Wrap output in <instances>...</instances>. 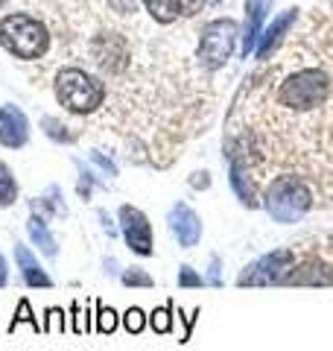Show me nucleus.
Returning a JSON list of instances; mask_svg holds the SVG:
<instances>
[{"label":"nucleus","instance_id":"obj_1","mask_svg":"<svg viewBox=\"0 0 333 351\" xmlns=\"http://www.w3.org/2000/svg\"><path fill=\"white\" fill-rule=\"evenodd\" d=\"M313 202H316L313 188H310L307 179L298 173L275 176L260 191V205L266 208V214L281 226H293L298 219H304L307 211L313 208Z\"/></svg>","mask_w":333,"mask_h":351},{"label":"nucleus","instance_id":"obj_2","mask_svg":"<svg viewBox=\"0 0 333 351\" xmlns=\"http://www.w3.org/2000/svg\"><path fill=\"white\" fill-rule=\"evenodd\" d=\"M106 82L82 68H62L56 73V100L73 114H94L106 103Z\"/></svg>","mask_w":333,"mask_h":351},{"label":"nucleus","instance_id":"obj_3","mask_svg":"<svg viewBox=\"0 0 333 351\" xmlns=\"http://www.w3.org/2000/svg\"><path fill=\"white\" fill-rule=\"evenodd\" d=\"M0 44H3L12 56L24 59V62H32V59H41L44 53H47L50 32L38 18L15 12V15L0 21Z\"/></svg>","mask_w":333,"mask_h":351},{"label":"nucleus","instance_id":"obj_4","mask_svg":"<svg viewBox=\"0 0 333 351\" xmlns=\"http://www.w3.org/2000/svg\"><path fill=\"white\" fill-rule=\"evenodd\" d=\"M234 44H237L234 21L219 18V21L205 24L202 38H199V62H202V68H208V71L222 68V64L231 59V53H234Z\"/></svg>","mask_w":333,"mask_h":351},{"label":"nucleus","instance_id":"obj_5","mask_svg":"<svg viewBox=\"0 0 333 351\" xmlns=\"http://www.w3.org/2000/svg\"><path fill=\"white\" fill-rule=\"evenodd\" d=\"M298 252L295 249H275L269 255L258 258L240 272L237 284L240 287H269V284H284V278L290 276V269L295 267Z\"/></svg>","mask_w":333,"mask_h":351},{"label":"nucleus","instance_id":"obj_6","mask_svg":"<svg viewBox=\"0 0 333 351\" xmlns=\"http://www.w3.org/2000/svg\"><path fill=\"white\" fill-rule=\"evenodd\" d=\"M120 234H123L126 246L135 252L140 258H149L155 246H152V226H149V217L140 211L135 205H120Z\"/></svg>","mask_w":333,"mask_h":351},{"label":"nucleus","instance_id":"obj_7","mask_svg":"<svg viewBox=\"0 0 333 351\" xmlns=\"http://www.w3.org/2000/svg\"><path fill=\"white\" fill-rule=\"evenodd\" d=\"M166 223H170V232L175 234L182 249H193L202 240V219L187 202H175L166 214Z\"/></svg>","mask_w":333,"mask_h":351},{"label":"nucleus","instance_id":"obj_8","mask_svg":"<svg viewBox=\"0 0 333 351\" xmlns=\"http://www.w3.org/2000/svg\"><path fill=\"white\" fill-rule=\"evenodd\" d=\"M29 138V123L18 106H3L0 108V144L9 149L24 147Z\"/></svg>","mask_w":333,"mask_h":351},{"label":"nucleus","instance_id":"obj_9","mask_svg":"<svg viewBox=\"0 0 333 351\" xmlns=\"http://www.w3.org/2000/svg\"><path fill=\"white\" fill-rule=\"evenodd\" d=\"M295 18H298V9H286L284 15H278L269 27H266V32L260 36V41H258V47H254V53H258V59L260 62H266L275 53V47H278V41L284 38V32H290V27L295 24Z\"/></svg>","mask_w":333,"mask_h":351},{"label":"nucleus","instance_id":"obj_10","mask_svg":"<svg viewBox=\"0 0 333 351\" xmlns=\"http://www.w3.org/2000/svg\"><path fill=\"white\" fill-rule=\"evenodd\" d=\"M266 12H269V0H246V29H243V47H240L246 59L260 41V24Z\"/></svg>","mask_w":333,"mask_h":351},{"label":"nucleus","instance_id":"obj_11","mask_svg":"<svg viewBox=\"0 0 333 351\" xmlns=\"http://www.w3.org/2000/svg\"><path fill=\"white\" fill-rule=\"evenodd\" d=\"M15 261L21 267V276H24L27 287H41V290H50L53 287V278L41 269V263L36 261V255L24 246V243H15Z\"/></svg>","mask_w":333,"mask_h":351},{"label":"nucleus","instance_id":"obj_12","mask_svg":"<svg viewBox=\"0 0 333 351\" xmlns=\"http://www.w3.org/2000/svg\"><path fill=\"white\" fill-rule=\"evenodd\" d=\"M228 173H231V188H234L240 205L246 208H258L260 205V191H258V179L249 173L237 167V164H228Z\"/></svg>","mask_w":333,"mask_h":351},{"label":"nucleus","instance_id":"obj_13","mask_svg":"<svg viewBox=\"0 0 333 351\" xmlns=\"http://www.w3.org/2000/svg\"><path fill=\"white\" fill-rule=\"evenodd\" d=\"M27 232H29V240L36 243L44 255L47 258H56L59 255V246H56V237L50 234V228H47V219H44L41 214L32 211L29 219H27Z\"/></svg>","mask_w":333,"mask_h":351},{"label":"nucleus","instance_id":"obj_14","mask_svg":"<svg viewBox=\"0 0 333 351\" xmlns=\"http://www.w3.org/2000/svg\"><path fill=\"white\" fill-rule=\"evenodd\" d=\"M143 6L158 24H173L182 15V0H143Z\"/></svg>","mask_w":333,"mask_h":351},{"label":"nucleus","instance_id":"obj_15","mask_svg":"<svg viewBox=\"0 0 333 351\" xmlns=\"http://www.w3.org/2000/svg\"><path fill=\"white\" fill-rule=\"evenodd\" d=\"M175 304H173V299L166 302L164 307H155V311L149 313V328L155 334H170L173 331V319H175Z\"/></svg>","mask_w":333,"mask_h":351},{"label":"nucleus","instance_id":"obj_16","mask_svg":"<svg viewBox=\"0 0 333 351\" xmlns=\"http://www.w3.org/2000/svg\"><path fill=\"white\" fill-rule=\"evenodd\" d=\"M15 199H18V182H15L12 170L0 161V208L15 205Z\"/></svg>","mask_w":333,"mask_h":351},{"label":"nucleus","instance_id":"obj_17","mask_svg":"<svg viewBox=\"0 0 333 351\" xmlns=\"http://www.w3.org/2000/svg\"><path fill=\"white\" fill-rule=\"evenodd\" d=\"M18 325H32L36 331H41V325H38V316L32 313V304L27 302V299H21L18 302V311H15V316L9 319V334H15V328Z\"/></svg>","mask_w":333,"mask_h":351},{"label":"nucleus","instance_id":"obj_18","mask_svg":"<svg viewBox=\"0 0 333 351\" xmlns=\"http://www.w3.org/2000/svg\"><path fill=\"white\" fill-rule=\"evenodd\" d=\"M120 325V313L114 311V307H106L97 302V331L99 334H114Z\"/></svg>","mask_w":333,"mask_h":351},{"label":"nucleus","instance_id":"obj_19","mask_svg":"<svg viewBox=\"0 0 333 351\" xmlns=\"http://www.w3.org/2000/svg\"><path fill=\"white\" fill-rule=\"evenodd\" d=\"M120 325H123V331L126 334H140L143 328L149 325V316L140 311V307H129V311L120 316Z\"/></svg>","mask_w":333,"mask_h":351},{"label":"nucleus","instance_id":"obj_20","mask_svg":"<svg viewBox=\"0 0 333 351\" xmlns=\"http://www.w3.org/2000/svg\"><path fill=\"white\" fill-rule=\"evenodd\" d=\"M120 281L126 284V287H143V290H149L152 287V276L143 267H129V269H123V276H120Z\"/></svg>","mask_w":333,"mask_h":351},{"label":"nucleus","instance_id":"obj_21","mask_svg":"<svg viewBox=\"0 0 333 351\" xmlns=\"http://www.w3.org/2000/svg\"><path fill=\"white\" fill-rule=\"evenodd\" d=\"M64 331V311L62 307H47L41 322V334H62Z\"/></svg>","mask_w":333,"mask_h":351},{"label":"nucleus","instance_id":"obj_22","mask_svg":"<svg viewBox=\"0 0 333 351\" xmlns=\"http://www.w3.org/2000/svg\"><path fill=\"white\" fill-rule=\"evenodd\" d=\"M41 208H44L47 214H62V217H68V205L62 202V191L56 188V184L50 188V193L41 199Z\"/></svg>","mask_w":333,"mask_h":351},{"label":"nucleus","instance_id":"obj_23","mask_svg":"<svg viewBox=\"0 0 333 351\" xmlns=\"http://www.w3.org/2000/svg\"><path fill=\"white\" fill-rule=\"evenodd\" d=\"M71 313H73V334H88V331H91V313H88V311H82V307L79 304H71Z\"/></svg>","mask_w":333,"mask_h":351},{"label":"nucleus","instance_id":"obj_24","mask_svg":"<svg viewBox=\"0 0 333 351\" xmlns=\"http://www.w3.org/2000/svg\"><path fill=\"white\" fill-rule=\"evenodd\" d=\"M202 284H208L202 276H199V272L193 269V267H184L179 269V287H184V290H193V287H202Z\"/></svg>","mask_w":333,"mask_h":351},{"label":"nucleus","instance_id":"obj_25","mask_svg":"<svg viewBox=\"0 0 333 351\" xmlns=\"http://www.w3.org/2000/svg\"><path fill=\"white\" fill-rule=\"evenodd\" d=\"M94 184H97L94 173H91V170H85L82 164H79V184H76V193L82 196V202H88V199H91V191H94Z\"/></svg>","mask_w":333,"mask_h":351},{"label":"nucleus","instance_id":"obj_26","mask_svg":"<svg viewBox=\"0 0 333 351\" xmlns=\"http://www.w3.org/2000/svg\"><path fill=\"white\" fill-rule=\"evenodd\" d=\"M44 129H47V135H50L53 141H64V144H71V141H73L71 132H64V126L59 123V120H53V117L44 120Z\"/></svg>","mask_w":333,"mask_h":351},{"label":"nucleus","instance_id":"obj_27","mask_svg":"<svg viewBox=\"0 0 333 351\" xmlns=\"http://www.w3.org/2000/svg\"><path fill=\"white\" fill-rule=\"evenodd\" d=\"M91 161H94L97 167H99V170H103V173L108 176V179H114V176H117V164L111 161V158H106L103 152H91Z\"/></svg>","mask_w":333,"mask_h":351},{"label":"nucleus","instance_id":"obj_28","mask_svg":"<svg viewBox=\"0 0 333 351\" xmlns=\"http://www.w3.org/2000/svg\"><path fill=\"white\" fill-rule=\"evenodd\" d=\"M108 3L120 15H135L138 12V0H108Z\"/></svg>","mask_w":333,"mask_h":351},{"label":"nucleus","instance_id":"obj_29","mask_svg":"<svg viewBox=\"0 0 333 351\" xmlns=\"http://www.w3.org/2000/svg\"><path fill=\"white\" fill-rule=\"evenodd\" d=\"M219 258L214 255V258H210V269H208V284H210V287H222V278H219Z\"/></svg>","mask_w":333,"mask_h":351},{"label":"nucleus","instance_id":"obj_30","mask_svg":"<svg viewBox=\"0 0 333 351\" xmlns=\"http://www.w3.org/2000/svg\"><path fill=\"white\" fill-rule=\"evenodd\" d=\"M202 6H205V0H182V15H196V12H202Z\"/></svg>","mask_w":333,"mask_h":351},{"label":"nucleus","instance_id":"obj_31","mask_svg":"<svg viewBox=\"0 0 333 351\" xmlns=\"http://www.w3.org/2000/svg\"><path fill=\"white\" fill-rule=\"evenodd\" d=\"M99 219H103V228L108 232V237H117V226L111 223V219H108V214H106V211H99Z\"/></svg>","mask_w":333,"mask_h":351},{"label":"nucleus","instance_id":"obj_32","mask_svg":"<svg viewBox=\"0 0 333 351\" xmlns=\"http://www.w3.org/2000/svg\"><path fill=\"white\" fill-rule=\"evenodd\" d=\"M6 284H9V263L0 255V287H6Z\"/></svg>","mask_w":333,"mask_h":351},{"label":"nucleus","instance_id":"obj_33","mask_svg":"<svg viewBox=\"0 0 333 351\" xmlns=\"http://www.w3.org/2000/svg\"><path fill=\"white\" fill-rule=\"evenodd\" d=\"M208 184H210V176H208V173H196L193 188H208Z\"/></svg>","mask_w":333,"mask_h":351},{"label":"nucleus","instance_id":"obj_34","mask_svg":"<svg viewBox=\"0 0 333 351\" xmlns=\"http://www.w3.org/2000/svg\"><path fill=\"white\" fill-rule=\"evenodd\" d=\"M0 3H3V0H0Z\"/></svg>","mask_w":333,"mask_h":351}]
</instances>
